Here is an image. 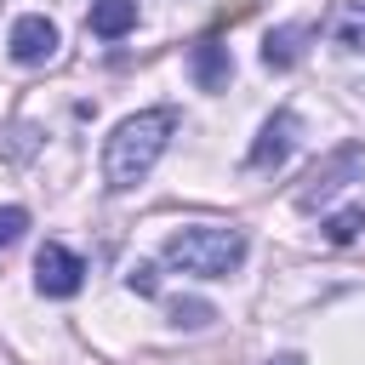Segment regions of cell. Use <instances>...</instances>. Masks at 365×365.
Masks as SVG:
<instances>
[{"instance_id":"obj_1","label":"cell","mask_w":365,"mask_h":365,"mask_svg":"<svg viewBox=\"0 0 365 365\" xmlns=\"http://www.w3.org/2000/svg\"><path fill=\"white\" fill-rule=\"evenodd\" d=\"M171 131H177V108H143V114L120 120L114 137L103 143V182H108L114 194L137 188V182L154 171V160L165 154Z\"/></svg>"},{"instance_id":"obj_2","label":"cell","mask_w":365,"mask_h":365,"mask_svg":"<svg viewBox=\"0 0 365 365\" xmlns=\"http://www.w3.org/2000/svg\"><path fill=\"white\" fill-rule=\"evenodd\" d=\"M160 257L182 274H200V279H228L240 262H245V234L228 228V222H188V228H171Z\"/></svg>"},{"instance_id":"obj_3","label":"cell","mask_w":365,"mask_h":365,"mask_svg":"<svg viewBox=\"0 0 365 365\" xmlns=\"http://www.w3.org/2000/svg\"><path fill=\"white\" fill-rule=\"evenodd\" d=\"M34 285H40V297H74V291L86 285V262H80L68 245L46 240V245L34 251Z\"/></svg>"},{"instance_id":"obj_4","label":"cell","mask_w":365,"mask_h":365,"mask_svg":"<svg viewBox=\"0 0 365 365\" xmlns=\"http://www.w3.org/2000/svg\"><path fill=\"white\" fill-rule=\"evenodd\" d=\"M297 131H302V120H297L291 108H279V114L257 131V143H251L245 165H251V171H279V165L291 160V148H297Z\"/></svg>"},{"instance_id":"obj_5","label":"cell","mask_w":365,"mask_h":365,"mask_svg":"<svg viewBox=\"0 0 365 365\" xmlns=\"http://www.w3.org/2000/svg\"><path fill=\"white\" fill-rule=\"evenodd\" d=\"M11 57L17 63H46L51 51H57V23L51 17H40V11H29V17H17L11 23Z\"/></svg>"},{"instance_id":"obj_6","label":"cell","mask_w":365,"mask_h":365,"mask_svg":"<svg viewBox=\"0 0 365 365\" xmlns=\"http://www.w3.org/2000/svg\"><path fill=\"white\" fill-rule=\"evenodd\" d=\"M194 80H200V91H222L234 80V57H228L222 40H200L194 46Z\"/></svg>"},{"instance_id":"obj_7","label":"cell","mask_w":365,"mask_h":365,"mask_svg":"<svg viewBox=\"0 0 365 365\" xmlns=\"http://www.w3.org/2000/svg\"><path fill=\"white\" fill-rule=\"evenodd\" d=\"M86 29H91L97 40H120V34H131V29H137V0H91Z\"/></svg>"},{"instance_id":"obj_8","label":"cell","mask_w":365,"mask_h":365,"mask_svg":"<svg viewBox=\"0 0 365 365\" xmlns=\"http://www.w3.org/2000/svg\"><path fill=\"white\" fill-rule=\"evenodd\" d=\"M354 160H359V148H342L336 160L314 165V171H308V182H302V194H297V205H302V211H314V205H319V200L336 188V177H342V171H354Z\"/></svg>"},{"instance_id":"obj_9","label":"cell","mask_w":365,"mask_h":365,"mask_svg":"<svg viewBox=\"0 0 365 365\" xmlns=\"http://www.w3.org/2000/svg\"><path fill=\"white\" fill-rule=\"evenodd\" d=\"M314 29L308 23H285V29H274L268 40H262V63L268 68H291L297 57H302V40H308Z\"/></svg>"},{"instance_id":"obj_10","label":"cell","mask_w":365,"mask_h":365,"mask_svg":"<svg viewBox=\"0 0 365 365\" xmlns=\"http://www.w3.org/2000/svg\"><path fill=\"white\" fill-rule=\"evenodd\" d=\"M331 40L342 51H365V0H342L331 17Z\"/></svg>"},{"instance_id":"obj_11","label":"cell","mask_w":365,"mask_h":365,"mask_svg":"<svg viewBox=\"0 0 365 365\" xmlns=\"http://www.w3.org/2000/svg\"><path fill=\"white\" fill-rule=\"evenodd\" d=\"M211 319H217V308L200 302V297H177V302H171V325H177V331H205Z\"/></svg>"},{"instance_id":"obj_12","label":"cell","mask_w":365,"mask_h":365,"mask_svg":"<svg viewBox=\"0 0 365 365\" xmlns=\"http://www.w3.org/2000/svg\"><path fill=\"white\" fill-rule=\"evenodd\" d=\"M359 228H365V205H348V211L325 217V240H331V245H348Z\"/></svg>"},{"instance_id":"obj_13","label":"cell","mask_w":365,"mask_h":365,"mask_svg":"<svg viewBox=\"0 0 365 365\" xmlns=\"http://www.w3.org/2000/svg\"><path fill=\"white\" fill-rule=\"evenodd\" d=\"M125 285H131L137 297H154V291H160V274H154V262H131V268H125Z\"/></svg>"},{"instance_id":"obj_14","label":"cell","mask_w":365,"mask_h":365,"mask_svg":"<svg viewBox=\"0 0 365 365\" xmlns=\"http://www.w3.org/2000/svg\"><path fill=\"white\" fill-rule=\"evenodd\" d=\"M23 228H29V211L23 205H0V245L23 240Z\"/></svg>"},{"instance_id":"obj_15","label":"cell","mask_w":365,"mask_h":365,"mask_svg":"<svg viewBox=\"0 0 365 365\" xmlns=\"http://www.w3.org/2000/svg\"><path fill=\"white\" fill-rule=\"evenodd\" d=\"M274 365H302V359H297V354H279V359H274Z\"/></svg>"}]
</instances>
